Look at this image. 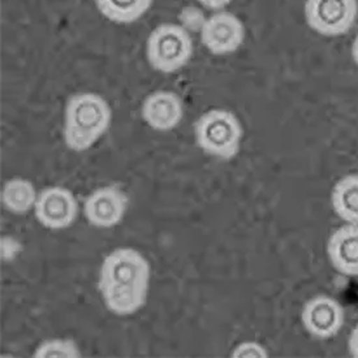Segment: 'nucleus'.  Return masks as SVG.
Wrapping results in <instances>:
<instances>
[{
	"label": "nucleus",
	"mask_w": 358,
	"mask_h": 358,
	"mask_svg": "<svg viewBox=\"0 0 358 358\" xmlns=\"http://www.w3.org/2000/svg\"><path fill=\"white\" fill-rule=\"evenodd\" d=\"M149 261L133 248H117L107 255L99 271V292L108 310L119 317L141 310L150 287Z\"/></svg>",
	"instance_id": "obj_1"
},
{
	"label": "nucleus",
	"mask_w": 358,
	"mask_h": 358,
	"mask_svg": "<svg viewBox=\"0 0 358 358\" xmlns=\"http://www.w3.org/2000/svg\"><path fill=\"white\" fill-rule=\"evenodd\" d=\"M113 108L102 95L84 92L73 94L66 104L63 138L69 150L84 152L108 132Z\"/></svg>",
	"instance_id": "obj_2"
},
{
	"label": "nucleus",
	"mask_w": 358,
	"mask_h": 358,
	"mask_svg": "<svg viewBox=\"0 0 358 358\" xmlns=\"http://www.w3.org/2000/svg\"><path fill=\"white\" fill-rule=\"evenodd\" d=\"M194 138L205 154L219 161H231L240 152L244 129L235 113L214 108L198 117Z\"/></svg>",
	"instance_id": "obj_3"
},
{
	"label": "nucleus",
	"mask_w": 358,
	"mask_h": 358,
	"mask_svg": "<svg viewBox=\"0 0 358 358\" xmlns=\"http://www.w3.org/2000/svg\"><path fill=\"white\" fill-rule=\"evenodd\" d=\"M193 41L188 29L164 22L152 29L146 39V59L152 69L171 75L188 64L193 57Z\"/></svg>",
	"instance_id": "obj_4"
},
{
	"label": "nucleus",
	"mask_w": 358,
	"mask_h": 358,
	"mask_svg": "<svg viewBox=\"0 0 358 358\" xmlns=\"http://www.w3.org/2000/svg\"><path fill=\"white\" fill-rule=\"evenodd\" d=\"M308 27L323 37L345 36L358 17V0H305Z\"/></svg>",
	"instance_id": "obj_5"
},
{
	"label": "nucleus",
	"mask_w": 358,
	"mask_h": 358,
	"mask_svg": "<svg viewBox=\"0 0 358 358\" xmlns=\"http://www.w3.org/2000/svg\"><path fill=\"white\" fill-rule=\"evenodd\" d=\"M201 42L210 54L226 57L236 52L245 42L246 30L243 20L229 10H215L203 20Z\"/></svg>",
	"instance_id": "obj_6"
},
{
	"label": "nucleus",
	"mask_w": 358,
	"mask_h": 358,
	"mask_svg": "<svg viewBox=\"0 0 358 358\" xmlns=\"http://www.w3.org/2000/svg\"><path fill=\"white\" fill-rule=\"evenodd\" d=\"M34 213L38 222L45 228L60 231L75 223L78 203L69 189L48 187L38 194Z\"/></svg>",
	"instance_id": "obj_7"
},
{
	"label": "nucleus",
	"mask_w": 358,
	"mask_h": 358,
	"mask_svg": "<svg viewBox=\"0 0 358 358\" xmlns=\"http://www.w3.org/2000/svg\"><path fill=\"white\" fill-rule=\"evenodd\" d=\"M302 326L317 339H331L339 334L344 326L345 313L335 299L329 296H315L305 303L301 314Z\"/></svg>",
	"instance_id": "obj_8"
},
{
	"label": "nucleus",
	"mask_w": 358,
	"mask_h": 358,
	"mask_svg": "<svg viewBox=\"0 0 358 358\" xmlns=\"http://www.w3.org/2000/svg\"><path fill=\"white\" fill-rule=\"evenodd\" d=\"M129 205L128 196L117 187L94 190L84 202L86 220L96 228H113L122 223Z\"/></svg>",
	"instance_id": "obj_9"
},
{
	"label": "nucleus",
	"mask_w": 358,
	"mask_h": 358,
	"mask_svg": "<svg viewBox=\"0 0 358 358\" xmlns=\"http://www.w3.org/2000/svg\"><path fill=\"white\" fill-rule=\"evenodd\" d=\"M143 122L158 132H170L184 117V104L179 95L170 90H157L148 95L141 107Z\"/></svg>",
	"instance_id": "obj_10"
},
{
	"label": "nucleus",
	"mask_w": 358,
	"mask_h": 358,
	"mask_svg": "<svg viewBox=\"0 0 358 358\" xmlns=\"http://www.w3.org/2000/svg\"><path fill=\"white\" fill-rule=\"evenodd\" d=\"M327 255L338 273L358 276V224L338 228L329 238Z\"/></svg>",
	"instance_id": "obj_11"
},
{
	"label": "nucleus",
	"mask_w": 358,
	"mask_h": 358,
	"mask_svg": "<svg viewBox=\"0 0 358 358\" xmlns=\"http://www.w3.org/2000/svg\"><path fill=\"white\" fill-rule=\"evenodd\" d=\"M331 203L341 220L358 224V173L347 175L335 184Z\"/></svg>",
	"instance_id": "obj_12"
},
{
	"label": "nucleus",
	"mask_w": 358,
	"mask_h": 358,
	"mask_svg": "<svg viewBox=\"0 0 358 358\" xmlns=\"http://www.w3.org/2000/svg\"><path fill=\"white\" fill-rule=\"evenodd\" d=\"M95 7L104 19L119 25H128L142 19L154 0H94Z\"/></svg>",
	"instance_id": "obj_13"
},
{
	"label": "nucleus",
	"mask_w": 358,
	"mask_h": 358,
	"mask_svg": "<svg viewBox=\"0 0 358 358\" xmlns=\"http://www.w3.org/2000/svg\"><path fill=\"white\" fill-rule=\"evenodd\" d=\"M37 190L31 181L22 178L8 180L1 190V203L7 211L24 215L36 206Z\"/></svg>",
	"instance_id": "obj_14"
},
{
	"label": "nucleus",
	"mask_w": 358,
	"mask_h": 358,
	"mask_svg": "<svg viewBox=\"0 0 358 358\" xmlns=\"http://www.w3.org/2000/svg\"><path fill=\"white\" fill-rule=\"evenodd\" d=\"M81 350L72 339L46 340L38 345L33 357L36 358H78Z\"/></svg>",
	"instance_id": "obj_15"
},
{
	"label": "nucleus",
	"mask_w": 358,
	"mask_h": 358,
	"mask_svg": "<svg viewBox=\"0 0 358 358\" xmlns=\"http://www.w3.org/2000/svg\"><path fill=\"white\" fill-rule=\"evenodd\" d=\"M231 357L234 358H264L268 357V352L258 341H244L240 343L232 352Z\"/></svg>",
	"instance_id": "obj_16"
},
{
	"label": "nucleus",
	"mask_w": 358,
	"mask_h": 358,
	"mask_svg": "<svg viewBox=\"0 0 358 358\" xmlns=\"http://www.w3.org/2000/svg\"><path fill=\"white\" fill-rule=\"evenodd\" d=\"M21 245L16 240L10 238V237H3L1 238V258L3 261H10L13 257L19 253Z\"/></svg>",
	"instance_id": "obj_17"
},
{
	"label": "nucleus",
	"mask_w": 358,
	"mask_h": 358,
	"mask_svg": "<svg viewBox=\"0 0 358 358\" xmlns=\"http://www.w3.org/2000/svg\"><path fill=\"white\" fill-rule=\"evenodd\" d=\"M198 3L210 10H226L234 0H197Z\"/></svg>",
	"instance_id": "obj_18"
},
{
	"label": "nucleus",
	"mask_w": 358,
	"mask_h": 358,
	"mask_svg": "<svg viewBox=\"0 0 358 358\" xmlns=\"http://www.w3.org/2000/svg\"><path fill=\"white\" fill-rule=\"evenodd\" d=\"M349 355L353 358H358V324L352 330L348 338Z\"/></svg>",
	"instance_id": "obj_19"
},
{
	"label": "nucleus",
	"mask_w": 358,
	"mask_h": 358,
	"mask_svg": "<svg viewBox=\"0 0 358 358\" xmlns=\"http://www.w3.org/2000/svg\"><path fill=\"white\" fill-rule=\"evenodd\" d=\"M350 52H352V57H353V62L356 63V66H358V33L357 36L353 39V43H352V48H350Z\"/></svg>",
	"instance_id": "obj_20"
}]
</instances>
